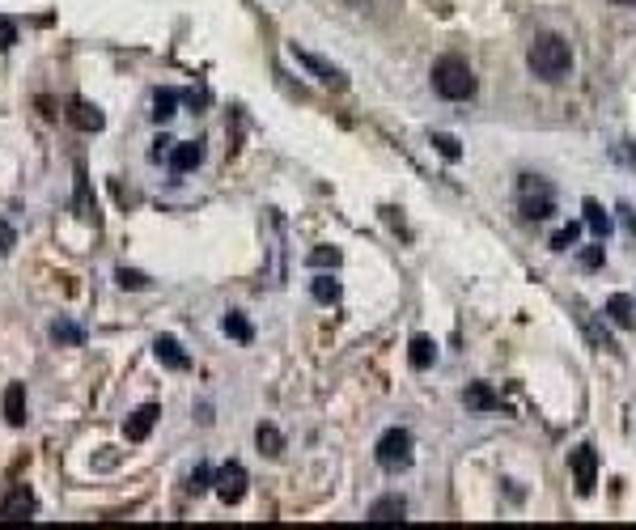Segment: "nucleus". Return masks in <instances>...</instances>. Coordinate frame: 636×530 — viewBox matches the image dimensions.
<instances>
[{"mask_svg": "<svg viewBox=\"0 0 636 530\" xmlns=\"http://www.w3.org/2000/svg\"><path fill=\"white\" fill-rule=\"evenodd\" d=\"M433 90L446 102H463L475 94V73L463 56H441L433 64Z\"/></svg>", "mask_w": 636, "mask_h": 530, "instance_id": "f03ea898", "label": "nucleus"}, {"mask_svg": "<svg viewBox=\"0 0 636 530\" xmlns=\"http://www.w3.org/2000/svg\"><path fill=\"white\" fill-rule=\"evenodd\" d=\"M13 242H17L13 225H9V221H0V255H9V251H13Z\"/></svg>", "mask_w": 636, "mask_h": 530, "instance_id": "7c9ffc66", "label": "nucleus"}, {"mask_svg": "<svg viewBox=\"0 0 636 530\" xmlns=\"http://www.w3.org/2000/svg\"><path fill=\"white\" fill-rule=\"evenodd\" d=\"M39 501H34V492L26 484H13V492L5 501H0V522H30Z\"/></svg>", "mask_w": 636, "mask_h": 530, "instance_id": "0eeeda50", "label": "nucleus"}, {"mask_svg": "<svg viewBox=\"0 0 636 530\" xmlns=\"http://www.w3.org/2000/svg\"><path fill=\"white\" fill-rule=\"evenodd\" d=\"M615 5H628V9H636V0H615Z\"/></svg>", "mask_w": 636, "mask_h": 530, "instance_id": "473e14b6", "label": "nucleus"}, {"mask_svg": "<svg viewBox=\"0 0 636 530\" xmlns=\"http://www.w3.org/2000/svg\"><path fill=\"white\" fill-rule=\"evenodd\" d=\"M174 106H179V94H174V90H157V94H153V119H157V123H170L174 115H179Z\"/></svg>", "mask_w": 636, "mask_h": 530, "instance_id": "aec40b11", "label": "nucleus"}, {"mask_svg": "<svg viewBox=\"0 0 636 530\" xmlns=\"http://www.w3.org/2000/svg\"><path fill=\"white\" fill-rule=\"evenodd\" d=\"M212 475H217V471L200 463L196 471H191V484H187V492H196V497H200V492H208V488H212Z\"/></svg>", "mask_w": 636, "mask_h": 530, "instance_id": "a878e982", "label": "nucleus"}, {"mask_svg": "<svg viewBox=\"0 0 636 530\" xmlns=\"http://www.w3.org/2000/svg\"><path fill=\"white\" fill-rule=\"evenodd\" d=\"M577 234H581V225H569V229H560V234L552 238V251H569V246L577 242Z\"/></svg>", "mask_w": 636, "mask_h": 530, "instance_id": "c85d7f7f", "label": "nucleus"}, {"mask_svg": "<svg viewBox=\"0 0 636 530\" xmlns=\"http://www.w3.org/2000/svg\"><path fill=\"white\" fill-rule=\"evenodd\" d=\"M17 43V26L9 22V17H0V51H9Z\"/></svg>", "mask_w": 636, "mask_h": 530, "instance_id": "c756f323", "label": "nucleus"}, {"mask_svg": "<svg viewBox=\"0 0 636 530\" xmlns=\"http://www.w3.org/2000/svg\"><path fill=\"white\" fill-rule=\"evenodd\" d=\"M433 357H437V348H433L429 335H412V344H408V361H412V369H429Z\"/></svg>", "mask_w": 636, "mask_h": 530, "instance_id": "6ab92c4d", "label": "nucleus"}, {"mask_svg": "<svg viewBox=\"0 0 636 530\" xmlns=\"http://www.w3.org/2000/svg\"><path fill=\"white\" fill-rule=\"evenodd\" d=\"M526 64H530V73H535L539 81H564V77H569V68H573V51H569V43H564L560 34H539V39L530 43V51H526Z\"/></svg>", "mask_w": 636, "mask_h": 530, "instance_id": "f257e3e1", "label": "nucleus"}, {"mask_svg": "<svg viewBox=\"0 0 636 530\" xmlns=\"http://www.w3.org/2000/svg\"><path fill=\"white\" fill-rule=\"evenodd\" d=\"M607 314H611L615 327H636V302H632L628 293H615L611 302H607Z\"/></svg>", "mask_w": 636, "mask_h": 530, "instance_id": "dca6fc26", "label": "nucleus"}, {"mask_svg": "<svg viewBox=\"0 0 636 530\" xmlns=\"http://www.w3.org/2000/svg\"><path fill=\"white\" fill-rule=\"evenodd\" d=\"M374 458H378V467H382V471H391V475L408 471V467H412V458H416V441H412V433H408V429H386V433L378 437V446H374Z\"/></svg>", "mask_w": 636, "mask_h": 530, "instance_id": "20e7f679", "label": "nucleus"}, {"mask_svg": "<svg viewBox=\"0 0 636 530\" xmlns=\"http://www.w3.org/2000/svg\"><path fill=\"white\" fill-rule=\"evenodd\" d=\"M518 212L522 221H547L556 212V191L539 174H522L518 179Z\"/></svg>", "mask_w": 636, "mask_h": 530, "instance_id": "7ed1b4c3", "label": "nucleus"}, {"mask_svg": "<svg viewBox=\"0 0 636 530\" xmlns=\"http://www.w3.org/2000/svg\"><path fill=\"white\" fill-rule=\"evenodd\" d=\"M310 293H314V302H323V306H331V302H340V285H335L331 276H314V285H310Z\"/></svg>", "mask_w": 636, "mask_h": 530, "instance_id": "412c9836", "label": "nucleus"}, {"mask_svg": "<svg viewBox=\"0 0 636 530\" xmlns=\"http://www.w3.org/2000/svg\"><path fill=\"white\" fill-rule=\"evenodd\" d=\"M603 259H607V255H603V238L581 251V263H586V268H603Z\"/></svg>", "mask_w": 636, "mask_h": 530, "instance_id": "cd10ccee", "label": "nucleus"}, {"mask_svg": "<svg viewBox=\"0 0 636 530\" xmlns=\"http://www.w3.org/2000/svg\"><path fill=\"white\" fill-rule=\"evenodd\" d=\"M51 335H56V340H64V344H81V340H85V331H81L77 323H68V318L51 323Z\"/></svg>", "mask_w": 636, "mask_h": 530, "instance_id": "5701e85b", "label": "nucleus"}, {"mask_svg": "<svg viewBox=\"0 0 636 530\" xmlns=\"http://www.w3.org/2000/svg\"><path fill=\"white\" fill-rule=\"evenodd\" d=\"M246 484H251V475H246L242 463H225L217 475H212V488H217V497L225 505H238L246 497Z\"/></svg>", "mask_w": 636, "mask_h": 530, "instance_id": "39448f33", "label": "nucleus"}, {"mask_svg": "<svg viewBox=\"0 0 636 530\" xmlns=\"http://www.w3.org/2000/svg\"><path fill=\"white\" fill-rule=\"evenodd\" d=\"M68 123L81 128V132H102L106 128V115L98 111V106L85 102V98H73V102H68Z\"/></svg>", "mask_w": 636, "mask_h": 530, "instance_id": "9d476101", "label": "nucleus"}, {"mask_svg": "<svg viewBox=\"0 0 636 530\" xmlns=\"http://www.w3.org/2000/svg\"><path fill=\"white\" fill-rule=\"evenodd\" d=\"M310 263L314 268H340V251L335 246H318V251H310Z\"/></svg>", "mask_w": 636, "mask_h": 530, "instance_id": "bb28decb", "label": "nucleus"}, {"mask_svg": "<svg viewBox=\"0 0 636 530\" xmlns=\"http://www.w3.org/2000/svg\"><path fill=\"white\" fill-rule=\"evenodd\" d=\"M221 331L229 335V340H238V344H251V340H255V327L246 323V314H238V310H229V314L221 318Z\"/></svg>", "mask_w": 636, "mask_h": 530, "instance_id": "a211bd4d", "label": "nucleus"}, {"mask_svg": "<svg viewBox=\"0 0 636 530\" xmlns=\"http://www.w3.org/2000/svg\"><path fill=\"white\" fill-rule=\"evenodd\" d=\"M153 357L162 361L166 369H174V374H183V369H191V357L183 352V344L174 340V335H157V340H153Z\"/></svg>", "mask_w": 636, "mask_h": 530, "instance_id": "1a4fd4ad", "label": "nucleus"}, {"mask_svg": "<svg viewBox=\"0 0 636 530\" xmlns=\"http://www.w3.org/2000/svg\"><path fill=\"white\" fill-rule=\"evenodd\" d=\"M433 145H437V153L446 157V162H458V157H463V149H458V140H454V136H446V132H433Z\"/></svg>", "mask_w": 636, "mask_h": 530, "instance_id": "b1692460", "label": "nucleus"}, {"mask_svg": "<svg viewBox=\"0 0 636 530\" xmlns=\"http://www.w3.org/2000/svg\"><path fill=\"white\" fill-rule=\"evenodd\" d=\"M293 60L306 68V73H314V81H323V85H335V90H344V73L335 64H327V60H318L314 51H306V47H297L293 43Z\"/></svg>", "mask_w": 636, "mask_h": 530, "instance_id": "6e6552de", "label": "nucleus"}, {"mask_svg": "<svg viewBox=\"0 0 636 530\" xmlns=\"http://www.w3.org/2000/svg\"><path fill=\"white\" fill-rule=\"evenodd\" d=\"M403 518H408V501H403L399 492L378 497L374 505H369V522H403Z\"/></svg>", "mask_w": 636, "mask_h": 530, "instance_id": "ddd939ff", "label": "nucleus"}, {"mask_svg": "<svg viewBox=\"0 0 636 530\" xmlns=\"http://www.w3.org/2000/svg\"><path fill=\"white\" fill-rule=\"evenodd\" d=\"M5 420L13 424V429H22V424H26V386L22 382L5 386Z\"/></svg>", "mask_w": 636, "mask_h": 530, "instance_id": "4468645a", "label": "nucleus"}, {"mask_svg": "<svg viewBox=\"0 0 636 530\" xmlns=\"http://www.w3.org/2000/svg\"><path fill=\"white\" fill-rule=\"evenodd\" d=\"M569 467H573L577 492H581V497H590L594 484H598V450L594 446H577L573 458H569Z\"/></svg>", "mask_w": 636, "mask_h": 530, "instance_id": "423d86ee", "label": "nucleus"}, {"mask_svg": "<svg viewBox=\"0 0 636 530\" xmlns=\"http://www.w3.org/2000/svg\"><path fill=\"white\" fill-rule=\"evenodd\" d=\"M200 162H204V149L196 145V140H174V149H170V170H174V174L196 170Z\"/></svg>", "mask_w": 636, "mask_h": 530, "instance_id": "f8f14e48", "label": "nucleus"}, {"mask_svg": "<svg viewBox=\"0 0 636 530\" xmlns=\"http://www.w3.org/2000/svg\"><path fill=\"white\" fill-rule=\"evenodd\" d=\"M463 403H467L471 412H497V408H501V399H497V391H492L488 382H471L467 395H463Z\"/></svg>", "mask_w": 636, "mask_h": 530, "instance_id": "2eb2a0df", "label": "nucleus"}, {"mask_svg": "<svg viewBox=\"0 0 636 530\" xmlns=\"http://www.w3.org/2000/svg\"><path fill=\"white\" fill-rule=\"evenodd\" d=\"M157 416H162V408H157V403H145V408H136V412L128 416V424H123V437H128V441H145V437L153 433Z\"/></svg>", "mask_w": 636, "mask_h": 530, "instance_id": "9b49d317", "label": "nucleus"}, {"mask_svg": "<svg viewBox=\"0 0 636 530\" xmlns=\"http://www.w3.org/2000/svg\"><path fill=\"white\" fill-rule=\"evenodd\" d=\"M620 212H624V225H628V229H636V212H632L628 204H620Z\"/></svg>", "mask_w": 636, "mask_h": 530, "instance_id": "2f4dec72", "label": "nucleus"}, {"mask_svg": "<svg viewBox=\"0 0 636 530\" xmlns=\"http://www.w3.org/2000/svg\"><path fill=\"white\" fill-rule=\"evenodd\" d=\"M115 280H119V289H149V276L136 272V268H119Z\"/></svg>", "mask_w": 636, "mask_h": 530, "instance_id": "393cba45", "label": "nucleus"}, {"mask_svg": "<svg viewBox=\"0 0 636 530\" xmlns=\"http://www.w3.org/2000/svg\"><path fill=\"white\" fill-rule=\"evenodd\" d=\"M255 446H259V454L280 458V454H285V437H280L276 424H259V429H255Z\"/></svg>", "mask_w": 636, "mask_h": 530, "instance_id": "f3484780", "label": "nucleus"}, {"mask_svg": "<svg viewBox=\"0 0 636 530\" xmlns=\"http://www.w3.org/2000/svg\"><path fill=\"white\" fill-rule=\"evenodd\" d=\"M586 225L594 229L598 238H607V229H611V217H607L603 208H598V200H586Z\"/></svg>", "mask_w": 636, "mask_h": 530, "instance_id": "4be33fe9", "label": "nucleus"}]
</instances>
